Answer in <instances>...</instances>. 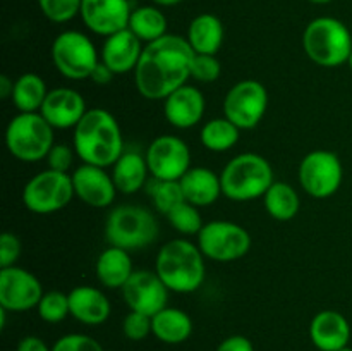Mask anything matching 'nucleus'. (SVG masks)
Instances as JSON below:
<instances>
[{
    "label": "nucleus",
    "instance_id": "nucleus-1",
    "mask_svg": "<svg viewBox=\"0 0 352 351\" xmlns=\"http://www.w3.org/2000/svg\"><path fill=\"white\" fill-rule=\"evenodd\" d=\"M196 52L188 38L165 34L146 43L134 69V83L144 98L165 100L170 93L188 85Z\"/></svg>",
    "mask_w": 352,
    "mask_h": 351
},
{
    "label": "nucleus",
    "instance_id": "nucleus-2",
    "mask_svg": "<svg viewBox=\"0 0 352 351\" xmlns=\"http://www.w3.org/2000/svg\"><path fill=\"white\" fill-rule=\"evenodd\" d=\"M74 151L82 164L112 167L124 153V138L119 123L105 109H91L85 114L72 136Z\"/></svg>",
    "mask_w": 352,
    "mask_h": 351
},
{
    "label": "nucleus",
    "instance_id": "nucleus-3",
    "mask_svg": "<svg viewBox=\"0 0 352 351\" xmlns=\"http://www.w3.org/2000/svg\"><path fill=\"white\" fill-rule=\"evenodd\" d=\"M155 272L168 291L182 295L195 292L205 282V255L198 244L177 237L160 248L155 262Z\"/></svg>",
    "mask_w": 352,
    "mask_h": 351
},
{
    "label": "nucleus",
    "instance_id": "nucleus-4",
    "mask_svg": "<svg viewBox=\"0 0 352 351\" xmlns=\"http://www.w3.org/2000/svg\"><path fill=\"white\" fill-rule=\"evenodd\" d=\"M222 193L234 202H250L265 196L275 182L270 162L258 153H241L220 174Z\"/></svg>",
    "mask_w": 352,
    "mask_h": 351
},
{
    "label": "nucleus",
    "instance_id": "nucleus-5",
    "mask_svg": "<svg viewBox=\"0 0 352 351\" xmlns=\"http://www.w3.org/2000/svg\"><path fill=\"white\" fill-rule=\"evenodd\" d=\"M302 48L316 65L339 67L352 54L351 31L336 17H316L302 33Z\"/></svg>",
    "mask_w": 352,
    "mask_h": 351
},
{
    "label": "nucleus",
    "instance_id": "nucleus-6",
    "mask_svg": "<svg viewBox=\"0 0 352 351\" xmlns=\"http://www.w3.org/2000/svg\"><path fill=\"white\" fill-rule=\"evenodd\" d=\"M160 233L153 213L140 205H120L109 213L105 220V240L110 246L127 251L150 246Z\"/></svg>",
    "mask_w": 352,
    "mask_h": 351
},
{
    "label": "nucleus",
    "instance_id": "nucleus-7",
    "mask_svg": "<svg viewBox=\"0 0 352 351\" xmlns=\"http://www.w3.org/2000/svg\"><path fill=\"white\" fill-rule=\"evenodd\" d=\"M6 145L17 160L38 162L55 145L54 127L40 112H19L7 124Z\"/></svg>",
    "mask_w": 352,
    "mask_h": 351
},
{
    "label": "nucleus",
    "instance_id": "nucleus-8",
    "mask_svg": "<svg viewBox=\"0 0 352 351\" xmlns=\"http://www.w3.org/2000/svg\"><path fill=\"white\" fill-rule=\"evenodd\" d=\"M52 61L64 78L79 81L89 79L98 64L95 43L85 33L76 30L62 31L52 43Z\"/></svg>",
    "mask_w": 352,
    "mask_h": 351
},
{
    "label": "nucleus",
    "instance_id": "nucleus-9",
    "mask_svg": "<svg viewBox=\"0 0 352 351\" xmlns=\"http://www.w3.org/2000/svg\"><path fill=\"white\" fill-rule=\"evenodd\" d=\"M72 178L67 172L47 169L26 182L23 189V203L30 212L47 215L65 209L74 198Z\"/></svg>",
    "mask_w": 352,
    "mask_h": 351
},
{
    "label": "nucleus",
    "instance_id": "nucleus-10",
    "mask_svg": "<svg viewBox=\"0 0 352 351\" xmlns=\"http://www.w3.org/2000/svg\"><path fill=\"white\" fill-rule=\"evenodd\" d=\"M198 246L205 258L229 264L246 257L251 250V236L239 224L230 220H212L199 231Z\"/></svg>",
    "mask_w": 352,
    "mask_h": 351
},
{
    "label": "nucleus",
    "instance_id": "nucleus-11",
    "mask_svg": "<svg viewBox=\"0 0 352 351\" xmlns=\"http://www.w3.org/2000/svg\"><path fill=\"white\" fill-rule=\"evenodd\" d=\"M268 109V92L256 79H243L227 92L223 98V117L239 129H253Z\"/></svg>",
    "mask_w": 352,
    "mask_h": 351
},
{
    "label": "nucleus",
    "instance_id": "nucleus-12",
    "mask_svg": "<svg viewBox=\"0 0 352 351\" xmlns=\"http://www.w3.org/2000/svg\"><path fill=\"white\" fill-rule=\"evenodd\" d=\"M299 182L313 198H329L339 191L344 167L337 153L330 150L309 151L299 164Z\"/></svg>",
    "mask_w": 352,
    "mask_h": 351
},
{
    "label": "nucleus",
    "instance_id": "nucleus-13",
    "mask_svg": "<svg viewBox=\"0 0 352 351\" xmlns=\"http://www.w3.org/2000/svg\"><path fill=\"white\" fill-rule=\"evenodd\" d=\"M144 157L150 174L160 181H179L191 169V150L184 140L172 134L155 138Z\"/></svg>",
    "mask_w": 352,
    "mask_h": 351
},
{
    "label": "nucleus",
    "instance_id": "nucleus-14",
    "mask_svg": "<svg viewBox=\"0 0 352 351\" xmlns=\"http://www.w3.org/2000/svg\"><path fill=\"white\" fill-rule=\"evenodd\" d=\"M40 279L23 267L0 268V306L7 312H26L36 308L43 298Z\"/></svg>",
    "mask_w": 352,
    "mask_h": 351
},
{
    "label": "nucleus",
    "instance_id": "nucleus-15",
    "mask_svg": "<svg viewBox=\"0 0 352 351\" xmlns=\"http://www.w3.org/2000/svg\"><path fill=\"white\" fill-rule=\"evenodd\" d=\"M122 296L131 312L153 317L167 306L168 288L157 272L134 270L122 288Z\"/></svg>",
    "mask_w": 352,
    "mask_h": 351
},
{
    "label": "nucleus",
    "instance_id": "nucleus-16",
    "mask_svg": "<svg viewBox=\"0 0 352 351\" xmlns=\"http://www.w3.org/2000/svg\"><path fill=\"white\" fill-rule=\"evenodd\" d=\"M131 14L129 0H82L79 16L89 31L107 38L127 30Z\"/></svg>",
    "mask_w": 352,
    "mask_h": 351
},
{
    "label": "nucleus",
    "instance_id": "nucleus-17",
    "mask_svg": "<svg viewBox=\"0 0 352 351\" xmlns=\"http://www.w3.org/2000/svg\"><path fill=\"white\" fill-rule=\"evenodd\" d=\"M71 178L76 196L93 209H107L116 200V182L112 174H107L103 167L82 164L72 172Z\"/></svg>",
    "mask_w": 352,
    "mask_h": 351
},
{
    "label": "nucleus",
    "instance_id": "nucleus-18",
    "mask_svg": "<svg viewBox=\"0 0 352 351\" xmlns=\"http://www.w3.org/2000/svg\"><path fill=\"white\" fill-rule=\"evenodd\" d=\"M88 109H86V102L81 93L72 88H64V86L50 89L40 109V114L54 129L76 127Z\"/></svg>",
    "mask_w": 352,
    "mask_h": 351
},
{
    "label": "nucleus",
    "instance_id": "nucleus-19",
    "mask_svg": "<svg viewBox=\"0 0 352 351\" xmlns=\"http://www.w3.org/2000/svg\"><path fill=\"white\" fill-rule=\"evenodd\" d=\"M164 114L168 124L177 129L196 126L205 116V96L196 86L184 85L164 100Z\"/></svg>",
    "mask_w": 352,
    "mask_h": 351
},
{
    "label": "nucleus",
    "instance_id": "nucleus-20",
    "mask_svg": "<svg viewBox=\"0 0 352 351\" xmlns=\"http://www.w3.org/2000/svg\"><path fill=\"white\" fill-rule=\"evenodd\" d=\"M143 48V41L127 28L105 38L102 47V62L113 74H124L136 69Z\"/></svg>",
    "mask_w": 352,
    "mask_h": 351
},
{
    "label": "nucleus",
    "instance_id": "nucleus-21",
    "mask_svg": "<svg viewBox=\"0 0 352 351\" xmlns=\"http://www.w3.org/2000/svg\"><path fill=\"white\" fill-rule=\"evenodd\" d=\"M309 339L320 351H339L349 344L351 326L342 313L323 310L309 323Z\"/></svg>",
    "mask_w": 352,
    "mask_h": 351
},
{
    "label": "nucleus",
    "instance_id": "nucleus-22",
    "mask_svg": "<svg viewBox=\"0 0 352 351\" xmlns=\"http://www.w3.org/2000/svg\"><path fill=\"white\" fill-rule=\"evenodd\" d=\"M71 315L86 326H100L107 322L112 312L109 298L93 286H78L69 292Z\"/></svg>",
    "mask_w": 352,
    "mask_h": 351
},
{
    "label": "nucleus",
    "instance_id": "nucleus-23",
    "mask_svg": "<svg viewBox=\"0 0 352 351\" xmlns=\"http://www.w3.org/2000/svg\"><path fill=\"white\" fill-rule=\"evenodd\" d=\"M179 182H181L186 202L192 203L198 209L213 205L219 196L223 195L220 176L215 174L212 169L191 167L179 179Z\"/></svg>",
    "mask_w": 352,
    "mask_h": 351
},
{
    "label": "nucleus",
    "instance_id": "nucleus-24",
    "mask_svg": "<svg viewBox=\"0 0 352 351\" xmlns=\"http://www.w3.org/2000/svg\"><path fill=\"white\" fill-rule=\"evenodd\" d=\"M96 277L105 288L122 289L134 274L129 251L117 246H109L96 258Z\"/></svg>",
    "mask_w": 352,
    "mask_h": 351
},
{
    "label": "nucleus",
    "instance_id": "nucleus-25",
    "mask_svg": "<svg viewBox=\"0 0 352 351\" xmlns=\"http://www.w3.org/2000/svg\"><path fill=\"white\" fill-rule=\"evenodd\" d=\"M223 24L215 14H199L189 23L188 28V41L196 54L217 55V52L222 48Z\"/></svg>",
    "mask_w": 352,
    "mask_h": 351
},
{
    "label": "nucleus",
    "instance_id": "nucleus-26",
    "mask_svg": "<svg viewBox=\"0 0 352 351\" xmlns=\"http://www.w3.org/2000/svg\"><path fill=\"white\" fill-rule=\"evenodd\" d=\"M148 169L146 157L138 151H124L119 160L112 165V179L117 191L124 195H134L146 184Z\"/></svg>",
    "mask_w": 352,
    "mask_h": 351
},
{
    "label": "nucleus",
    "instance_id": "nucleus-27",
    "mask_svg": "<svg viewBox=\"0 0 352 351\" xmlns=\"http://www.w3.org/2000/svg\"><path fill=\"white\" fill-rule=\"evenodd\" d=\"M153 336L165 344H181L192 334V320L184 310L165 306L151 317Z\"/></svg>",
    "mask_w": 352,
    "mask_h": 351
},
{
    "label": "nucleus",
    "instance_id": "nucleus-28",
    "mask_svg": "<svg viewBox=\"0 0 352 351\" xmlns=\"http://www.w3.org/2000/svg\"><path fill=\"white\" fill-rule=\"evenodd\" d=\"M265 209L268 215L280 222L294 219L301 209V200H299L298 191L291 184L282 181H275L268 188V191L263 196Z\"/></svg>",
    "mask_w": 352,
    "mask_h": 351
},
{
    "label": "nucleus",
    "instance_id": "nucleus-29",
    "mask_svg": "<svg viewBox=\"0 0 352 351\" xmlns=\"http://www.w3.org/2000/svg\"><path fill=\"white\" fill-rule=\"evenodd\" d=\"M48 89L41 76L34 72H24L14 81V92L10 100L19 112H40Z\"/></svg>",
    "mask_w": 352,
    "mask_h": 351
},
{
    "label": "nucleus",
    "instance_id": "nucleus-30",
    "mask_svg": "<svg viewBox=\"0 0 352 351\" xmlns=\"http://www.w3.org/2000/svg\"><path fill=\"white\" fill-rule=\"evenodd\" d=\"M129 30L143 43H151L167 34V17L157 6H141L133 9Z\"/></svg>",
    "mask_w": 352,
    "mask_h": 351
},
{
    "label": "nucleus",
    "instance_id": "nucleus-31",
    "mask_svg": "<svg viewBox=\"0 0 352 351\" xmlns=\"http://www.w3.org/2000/svg\"><path fill=\"white\" fill-rule=\"evenodd\" d=\"M241 129L236 124L230 123L227 117H215L210 119L208 123L203 126L201 133H199V140L201 145L210 151H227L232 147H236L239 141Z\"/></svg>",
    "mask_w": 352,
    "mask_h": 351
},
{
    "label": "nucleus",
    "instance_id": "nucleus-32",
    "mask_svg": "<svg viewBox=\"0 0 352 351\" xmlns=\"http://www.w3.org/2000/svg\"><path fill=\"white\" fill-rule=\"evenodd\" d=\"M148 193L153 198V203L158 212L164 213V215H168L175 206L186 202L179 181H160V179L153 178V182L148 184Z\"/></svg>",
    "mask_w": 352,
    "mask_h": 351
},
{
    "label": "nucleus",
    "instance_id": "nucleus-33",
    "mask_svg": "<svg viewBox=\"0 0 352 351\" xmlns=\"http://www.w3.org/2000/svg\"><path fill=\"white\" fill-rule=\"evenodd\" d=\"M167 219L170 222V226L181 234H184V236H198L199 231L205 226L198 206H195L189 202H182L181 205L175 206L168 213Z\"/></svg>",
    "mask_w": 352,
    "mask_h": 351
},
{
    "label": "nucleus",
    "instance_id": "nucleus-34",
    "mask_svg": "<svg viewBox=\"0 0 352 351\" xmlns=\"http://www.w3.org/2000/svg\"><path fill=\"white\" fill-rule=\"evenodd\" d=\"M38 315L41 320L48 323H58L71 315V306H69V295L62 291H48L40 299L36 306Z\"/></svg>",
    "mask_w": 352,
    "mask_h": 351
},
{
    "label": "nucleus",
    "instance_id": "nucleus-35",
    "mask_svg": "<svg viewBox=\"0 0 352 351\" xmlns=\"http://www.w3.org/2000/svg\"><path fill=\"white\" fill-rule=\"evenodd\" d=\"M82 0H38L40 10L48 21L64 24L81 12Z\"/></svg>",
    "mask_w": 352,
    "mask_h": 351
},
{
    "label": "nucleus",
    "instance_id": "nucleus-36",
    "mask_svg": "<svg viewBox=\"0 0 352 351\" xmlns=\"http://www.w3.org/2000/svg\"><path fill=\"white\" fill-rule=\"evenodd\" d=\"M222 74V64L217 55L196 54L191 64V78L199 83H213Z\"/></svg>",
    "mask_w": 352,
    "mask_h": 351
},
{
    "label": "nucleus",
    "instance_id": "nucleus-37",
    "mask_svg": "<svg viewBox=\"0 0 352 351\" xmlns=\"http://www.w3.org/2000/svg\"><path fill=\"white\" fill-rule=\"evenodd\" d=\"M122 332L131 341H143L153 334L151 317L140 312H129L122 322Z\"/></svg>",
    "mask_w": 352,
    "mask_h": 351
},
{
    "label": "nucleus",
    "instance_id": "nucleus-38",
    "mask_svg": "<svg viewBox=\"0 0 352 351\" xmlns=\"http://www.w3.org/2000/svg\"><path fill=\"white\" fill-rule=\"evenodd\" d=\"M52 351H103V346L86 334H67L55 341Z\"/></svg>",
    "mask_w": 352,
    "mask_h": 351
},
{
    "label": "nucleus",
    "instance_id": "nucleus-39",
    "mask_svg": "<svg viewBox=\"0 0 352 351\" xmlns=\"http://www.w3.org/2000/svg\"><path fill=\"white\" fill-rule=\"evenodd\" d=\"M21 257V241L16 234L3 233L0 236V268L12 267Z\"/></svg>",
    "mask_w": 352,
    "mask_h": 351
},
{
    "label": "nucleus",
    "instance_id": "nucleus-40",
    "mask_svg": "<svg viewBox=\"0 0 352 351\" xmlns=\"http://www.w3.org/2000/svg\"><path fill=\"white\" fill-rule=\"evenodd\" d=\"M72 160H74L72 148H69L64 143H55L47 155L48 169H52V171L67 172L72 167Z\"/></svg>",
    "mask_w": 352,
    "mask_h": 351
},
{
    "label": "nucleus",
    "instance_id": "nucleus-41",
    "mask_svg": "<svg viewBox=\"0 0 352 351\" xmlns=\"http://www.w3.org/2000/svg\"><path fill=\"white\" fill-rule=\"evenodd\" d=\"M215 351H254L253 343L246 336H230L217 346Z\"/></svg>",
    "mask_w": 352,
    "mask_h": 351
},
{
    "label": "nucleus",
    "instance_id": "nucleus-42",
    "mask_svg": "<svg viewBox=\"0 0 352 351\" xmlns=\"http://www.w3.org/2000/svg\"><path fill=\"white\" fill-rule=\"evenodd\" d=\"M17 351H52V348H48L41 337L26 336L17 344Z\"/></svg>",
    "mask_w": 352,
    "mask_h": 351
},
{
    "label": "nucleus",
    "instance_id": "nucleus-43",
    "mask_svg": "<svg viewBox=\"0 0 352 351\" xmlns=\"http://www.w3.org/2000/svg\"><path fill=\"white\" fill-rule=\"evenodd\" d=\"M113 76H116V74H113V72L110 71V69L107 67V65L103 64L102 61H100L98 64H96V67L93 69L89 79H91L93 83H96V85H109V83L112 81Z\"/></svg>",
    "mask_w": 352,
    "mask_h": 351
},
{
    "label": "nucleus",
    "instance_id": "nucleus-44",
    "mask_svg": "<svg viewBox=\"0 0 352 351\" xmlns=\"http://www.w3.org/2000/svg\"><path fill=\"white\" fill-rule=\"evenodd\" d=\"M14 92V81L9 76H0V98H10Z\"/></svg>",
    "mask_w": 352,
    "mask_h": 351
},
{
    "label": "nucleus",
    "instance_id": "nucleus-45",
    "mask_svg": "<svg viewBox=\"0 0 352 351\" xmlns=\"http://www.w3.org/2000/svg\"><path fill=\"white\" fill-rule=\"evenodd\" d=\"M151 2L158 7H172V6H177V3H181L182 0H151Z\"/></svg>",
    "mask_w": 352,
    "mask_h": 351
},
{
    "label": "nucleus",
    "instance_id": "nucleus-46",
    "mask_svg": "<svg viewBox=\"0 0 352 351\" xmlns=\"http://www.w3.org/2000/svg\"><path fill=\"white\" fill-rule=\"evenodd\" d=\"M308 2H311V3H318V6H325V3L333 2V0H308Z\"/></svg>",
    "mask_w": 352,
    "mask_h": 351
},
{
    "label": "nucleus",
    "instance_id": "nucleus-47",
    "mask_svg": "<svg viewBox=\"0 0 352 351\" xmlns=\"http://www.w3.org/2000/svg\"><path fill=\"white\" fill-rule=\"evenodd\" d=\"M347 64H349V67H351V71H352V54H351V57H349V61H347Z\"/></svg>",
    "mask_w": 352,
    "mask_h": 351
},
{
    "label": "nucleus",
    "instance_id": "nucleus-48",
    "mask_svg": "<svg viewBox=\"0 0 352 351\" xmlns=\"http://www.w3.org/2000/svg\"><path fill=\"white\" fill-rule=\"evenodd\" d=\"M339 351H352V348H349V346H346V348H342V350H339Z\"/></svg>",
    "mask_w": 352,
    "mask_h": 351
}]
</instances>
